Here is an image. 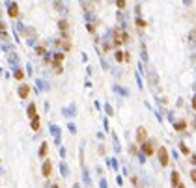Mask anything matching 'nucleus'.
I'll return each instance as SVG.
<instances>
[{
  "label": "nucleus",
  "mask_w": 196,
  "mask_h": 188,
  "mask_svg": "<svg viewBox=\"0 0 196 188\" xmlns=\"http://www.w3.org/2000/svg\"><path fill=\"white\" fill-rule=\"evenodd\" d=\"M127 41H129V34H125L120 28H116V32H114V45H123Z\"/></svg>",
  "instance_id": "nucleus-1"
},
{
  "label": "nucleus",
  "mask_w": 196,
  "mask_h": 188,
  "mask_svg": "<svg viewBox=\"0 0 196 188\" xmlns=\"http://www.w3.org/2000/svg\"><path fill=\"white\" fill-rule=\"evenodd\" d=\"M157 155H159L161 166H168V164H170V158H168V151H166V147H163V145H161L159 149H157Z\"/></svg>",
  "instance_id": "nucleus-2"
},
{
  "label": "nucleus",
  "mask_w": 196,
  "mask_h": 188,
  "mask_svg": "<svg viewBox=\"0 0 196 188\" xmlns=\"http://www.w3.org/2000/svg\"><path fill=\"white\" fill-rule=\"evenodd\" d=\"M142 151L148 156H151L153 153H155V142H148V140H144L142 142Z\"/></svg>",
  "instance_id": "nucleus-3"
},
{
  "label": "nucleus",
  "mask_w": 196,
  "mask_h": 188,
  "mask_svg": "<svg viewBox=\"0 0 196 188\" xmlns=\"http://www.w3.org/2000/svg\"><path fill=\"white\" fill-rule=\"evenodd\" d=\"M144 140H148V130H146L144 127H138V129H137V142H138V144H142Z\"/></svg>",
  "instance_id": "nucleus-4"
},
{
  "label": "nucleus",
  "mask_w": 196,
  "mask_h": 188,
  "mask_svg": "<svg viewBox=\"0 0 196 188\" xmlns=\"http://www.w3.org/2000/svg\"><path fill=\"white\" fill-rule=\"evenodd\" d=\"M41 170H43V177H51V173H52V162L51 160H45Z\"/></svg>",
  "instance_id": "nucleus-5"
},
{
  "label": "nucleus",
  "mask_w": 196,
  "mask_h": 188,
  "mask_svg": "<svg viewBox=\"0 0 196 188\" xmlns=\"http://www.w3.org/2000/svg\"><path fill=\"white\" fill-rule=\"evenodd\" d=\"M28 93H30V88H28V86H21V88H19V97H21V99H26Z\"/></svg>",
  "instance_id": "nucleus-6"
},
{
  "label": "nucleus",
  "mask_w": 196,
  "mask_h": 188,
  "mask_svg": "<svg viewBox=\"0 0 196 188\" xmlns=\"http://www.w3.org/2000/svg\"><path fill=\"white\" fill-rule=\"evenodd\" d=\"M8 13H9V17H17V15H19V6H17V4H11V6H9V9H8Z\"/></svg>",
  "instance_id": "nucleus-7"
},
{
  "label": "nucleus",
  "mask_w": 196,
  "mask_h": 188,
  "mask_svg": "<svg viewBox=\"0 0 196 188\" xmlns=\"http://www.w3.org/2000/svg\"><path fill=\"white\" fill-rule=\"evenodd\" d=\"M67 28H69L67 21H60V30L64 32V37H65V39H67Z\"/></svg>",
  "instance_id": "nucleus-8"
},
{
  "label": "nucleus",
  "mask_w": 196,
  "mask_h": 188,
  "mask_svg": "<svg viewBox=\"0 0 196 188\" xmlns=\"http://www.w3.org/2000/svg\"><path fill=\"white\" fill-rule=\"evenodd\" d=\"M36 115H38V114H36V104H30V106H28V118L32 119V118H36Z\"/></svg>",
  "instance_id": "nucleus-9"
},
{
  "label": "nucleus",
  "mask_w": 196,
  "mask_h": 188,
  "mask_svg": "<svg viewBox=\"0 0 196 188\" xmlns=\"http://www.w3.org/2000/svg\"><path fill=\"white\" fill-rule=\"evenodd\" d=\"M174 129L175 130H185V129H187V123H185V121H178V123L174 125Z\"/></svg>",
  "instance_id": "nucleus-10"
},
{
  "label": "nucleus",
  "mask_w": 196,
  "mask_h": 188,
  "mask_svg": "<svg viewBox=\"0 0 196 188\" xmlns=\"http://www.w3.org/2000/svg\"><path fill=\"white\" fill-rule=\"evenodd\" d=\"M39 125H41V123H39V118H38V115H36V118H32V129L34 130H39Z\"/></svg>",
  "instance_id": "nucleus-11"
},
{
  "label": "nucleus",
  "mask_w": 196,
  "mask_h": 188,
  "mask_svg": "<svg viewBox=\"0 0 196 188\" xmlns=\"http://www.w3.org/2000/svg\"><path fill=\"white\" fill-rule=\"evenodd\" d=\"M47 153H49V145L43 144V147L39 149V156H47Z\"/></svg>",
  "instance_id": "nucleus-12"
},
{
  "label": "nucleus",
  "mask_w": 196,
  "mask_h": 188,
  "mask_svg": "<svg viewBox=\"0 0 196 188\" xmlns=\"http://www.w3.org/2000/svg\"><path fill=\"white\" fill-rule=\"evenodd\" d=\"M178 182H179V173H178V171H174V173H172V184L175 186Z\"/></svg>",
  "instance_id": "nucleus-13"
},
{
  "label": "nucleus",
  "mask_w": 196,
  "mask_h": 188,
  "mask_svg": "<svg viewBox=\"0 0 196 188\" xmlns=\"http://www.w3.org/2000/svg\"><path fill=\"white\" fill-rule=\"evenodd\" d=\"M137 26H138V28H144V26H146V23L142 21V19H137Z\"/></svg>",
  "instance_id": "nucleus-14"
},
{
  "label": "nucleus",
  "mask_w": 196,
  "mask_h": 188,
  "mask_svg": "<svg viewBox=\"0 0 196 188\" xmlns=\"http://www.w3.org/2000/svg\"><path fill=\"white\" fill-rule=\"evenodd\" d=\"M62 60H64V54H62V52H60V54H56V56H54V62H62Z\"/></svg>",
  "instance_id": "nucleus-15"
},
{
  "label": "nucleus",
  "mask_w": 196,
  "mask_h": 188,
  "mask_svg": "<svg viewBox=\"0 0 196 188\" xmlns=\"http://www.w3.org/2000/svg\"><path fill=\"white\" fill-rule=\"evenodd\" d=\"M24 77V73H23V71H17V73H15V78H17V80H21Z\"/></svg>",
  "instance_id": "nucleus-16"
},
{
  "label": "nucleus",
  "mask_w": 196,
  "mask_h": 188,
  "mask_svg": "<svg viewBox=\"0 0 196 188\" xmlns=\"http://www.w3.org/2000/svg\"><path fill=\"white\" fill-rule=\"evenodd\" d=\"M116 60H118V62H123V54L118 52V54H116Z\"/></svg>",
  "instance_id": "nucleus-17"
},
{
  "label": "nucleus",
  "mask_w": 196,
  "mask_h": 188,
  "mask_svg": "<svg viewBox=\"0 0 196 188\" xmlns=\"http://www.w3.org/2000/svg\"><path fill=\"white\" fill-rule=\"evenodd\" d=\"M118 8H125V0H118Z\"/></svg>",
  "instance_id": "nucleus-18"
},
{
  "label": "nucleus",
  "mask_w": 196,
  "mask_h": 188,
  "mask_svg": "<svg viewBox=\"0 0 196 188\" xmlns=\"http://www.w3.org/2000/svg\"><path fill=\"white\" fill-rule=\"evenodd\" d=\"M181 151H183V155H189V149H187V145H181Z\"/></svg>",
  "instance_id": "nucleus-19"
},
{
  "label": "nucleus",
  "mask_w": 196,
  "mask_h": 188,
  "mask_svg": "<svg viewBox=\"0 0 196 188\" xmlns=\"http://www.w3.org/2000/svg\"><path fill=\"white\" fill-rule=\"evenodd\" d=\"M178 188H185V184H181V182H178Z\"/></svg>",
  "instance_id": "nucleus-20"
},
{
  "label": "nucleus",
  "mask_w": 196,
  "mask_h": 188,
  "mask_svg": "<svg viewBox=\"0 0 196 188\" xmlns=\"http://www.w3.org/2000/svg\"><path fill=\"white\" fill-rule=\"evenodd\" d=\"M52 188H58V186H52Z\"/></svg>",
  "instance_id": "nucleus-21"
}]
</instances>
